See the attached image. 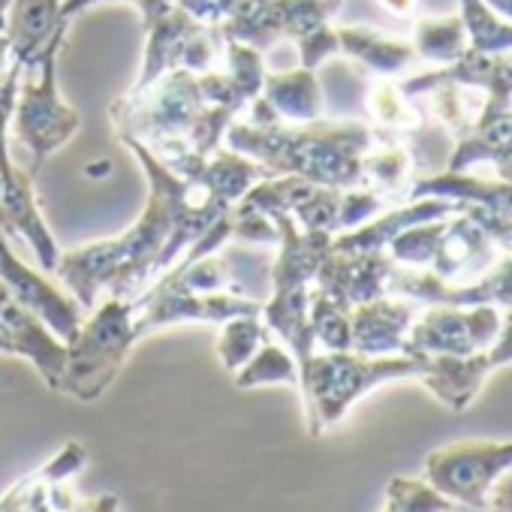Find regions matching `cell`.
Masks as SVG:
<instances>
[{"instance_id":"obj_1","label":"cell","mask_w":512,"mask_h":512,"mask_svg":"<svg viewBox=\"0 0 512 512\" xmlns=\"http://www.w3.org/2000/svg\"><path fill=\"white\" fill-rule=\"evenodd\" d=\"M118 142L142 163L151 193L139 220L124 235L61 253L55 275L70 287L82 308H94L100 293L139 299L160 278V256L172 238L175 211L184 190V178L175 175L148 145L130 136H121Z\"/></svg>"},{"instance_id":"obj_2","label":"cell","mask_w":512,"mask_h":512,"mask_svg":"<svg viewBox=\"0 0 512 512\" xmlns=\"http://www.w3.org/2000/svg\"><path fill=\"white\" fill-rule=\"evenodd\" d=\"M226 148L266 163L275 175H299L323 187H365L362 157L377 133L359 121H308V124H238L226 127Z\"/></svg>"},{"instance_id":"obj_3","label":"cell","mask_w":512,"mask_h":512,"mask_svg":"<svg viewBox=\"0 0 512 512\" xmlns=\"http://www.w3.org/2000/svg\"><path fill=\"white\" fill-rule=\"evenodd\" d=\"M428 359L392 353V356H362L356 350H326L299 365V389L305 398V419L311 437L335 428L350 407L371 389L389 380H419Z\"/></svg>"},{"instance_id":"obj_4","label":"cell","mask_w":512,"mask_h":512,"mask_svg":"<svg viewBox=\"0 0 512 512\" xmlns=\"http://www.w3.org/2000/svg\"><path fill=\"white\" fill-rule=\"evenodd\" d=\"M67 22L52 34V40L22 67L16 106H13V133L31 151V175L37 178L46 160L64 148L82 127V118L73 106L61 100L58 91V58L64 49Z\"/></svg>"},{"instance_id":"obj_5","label":"cell","mask_w":512,"mask_h":512,"mask_svg":"<svg viewBox=\"0 0 512 512\" xmlns=\"http://www.w3.org/2000/svg\"><path fill=\"white\" fill-rule=\"evenodd\" d=\"M136 308V299L106 296V302L82 320L79 332L67 344V365L58 392L91 404L118 380L124 359L139 341Z\"/></svg>"},{"instance_id":"obj_6","label":"cell","mask_w":512,"mask_h":512,"mask_svg":"<svg viewBox=\"0 0 512 512\" xmlns=\"http://www.w3.org/2000/svg\"><path fill=\"white\" fill-rule=\"evenodd\" d=\"M205 103L196 91V73L172 70L154 85L127 94L112 103L109 118L115 127V136L139 139L148 148H157L163 142H184L199 121Z\"/></svg>"},{"instance_id":"obj_7","label":"cell","mask_w":512,"mask_h":512,"mask_svg":"<svg viewBox=\"0 0 512 512\" xmlns=\"http://www.w3.org/2000/svg\"><path fill=\"white\" fill-rule=\"evenodd\" d=\"M22 61H10L7 73L0 76V181H4V193H0V232L7 235H22L43 272H55L61 250L52 238V229L46 226V217L40 211L37 193H34V175L22 172L13 166L10 145H7V130L13 121V106H16V91L22 79Z\"/></svg>"},{"instance_id":"obj_8","label":"cell","mask_w":512,"mask_h":512,"mask_svg":"<svg viewBox=\"0 0 512 512\" xmlns=\"http://www.w3.org/2000/svg\"><path fill=\"white\" fill-rule=\"evenodd\" d=\"M512 467V440H458L425 458V479L473 509H488L491 485Z\"/></svg>"},{"instance_id":"obj_9","label":"cell","mask_w":512,"mask_h":512,"mask_svg":"<svg viewBox=\"0 0 512 512\" xmlns=\"http://www.w3.org/2000/svg\"><path fill=\"white\" fill-rule=\"evenodd\" d=\"M136 335L145 338L163 326L178 323H211L220 326L232 317H256L263 311L260 302L232 293H190L184 290L172 272H163L139 299H136Z\"/></svg>"},{"instance_id":"obj_10","label":"cell","mask_w":512,"mask_h":512,"mask_svg":"<svg viewBox=\"0 0 512 512\" xmlns=\"http://www.w3.org/2000/svg\"><path fill=\"white\" fill-rule=\"evenodd\" d=\"M503 314L494 305H428L410 326L404 353L407 356H470L494 344Z\"/></svg>"},{"instance_id":"obj_11","label":"cell","mask_w":512,"mask_h":512,"mask_svg":"<svg viewBox=\"0 0 512 512\" xmlns=\"http://www.w3.org/2000/svg\"><path fill=\"white\" fill-rule=\"evenodd\" d=\"M0 281L7 284L13 302H19L25 311H31L37 320H43L64 344L73 341L85 320V308L76 302V296H64L58 287H52L43 275L28 269L16 253L10 250L4 232H0Z\"/></svg>"},{"instance_id":"obj_12","label":"cell","mask_w":512,"mask_h":512,"mask_svg":"<svg viewBox=\"0 0 512 512\" xmlns=\"http://www.w3.org/2000/svg\"><path fill=\"white\" fill-rule=\"evenodd\" d=\"M392 256L386 250L374 253H338L329 250L317 272V290L335 299L344 311H353L365 302L389 296Z\"/></svg>"},{"instance_id":"obj_13","label":"cell","mask_w":512,"mask_h":512,"mask_svg":"<svg viewBox=\"0 0 512 512\" xmlns=\"http://www.w3.org/2000/svg\"><path fill=\"white\" fill-rule=\"evenodd\" d=\"M497 260H500V247L467 211H461L458 202V211L446 217L437 253L428 269L449 284H470L482 278Z\"/></svg>"},{"instance_id":"obj_14","label":"cell","mask_w":512,"mask_h":512,"mask_svg":"<svg viewBox=\"0 0 512 512\" xmlns=\"http://www.w3.org/2000/svg\"><path fill=\"white\" fill-rule=\"evenodd\" d=\"M419 317V302L401 296H380L350 311V350L362 356H392L404 353L413 320Z\"/></svg>"},{"instance_id":"obj_15","label":"cell","mask_w":512,"mask_h":512,"mask_svg":"<svg viewBox=\"0 0 512 512\" xmlns=\"http://www.w3.org/2000/svg\"><path fill=\"white\" fill-rule=\"evenodd\" d=\"M278 232H281V253L269 272L272 278V290L275 287H311L326 253L332 250V238L329 232H308L296 223L293 214H278L275 217Z\"/></svg>"},{"instance_id":"obj_16","label":"cell","mask_w":512,"mask_h":512,"mask_svg":"<svg viewBox=\"0 0 512 512\" xmlns=\"http://www.w3.org/2000/svg\"><path fill=\"white\" fill-rule=\"evenodd\" d=\"M199 22L181 10L178 4L169 7L157 22H151L145 31H148V46H145V61H142V70L130 88V94L154 85L157 79H163L166 73L172 70H181V61H184V52L190 46V40L199 34Z\"/></svg>"},{"instance_id":"obj_17","label":"cell","mask_w":512,"mask_h":512,"mask_svg":"<svg viewBox=\"0 0 512 512\" xmlns=\"http://www.w3.org/2000/svg\"><path fill=\"white\" fill-rule=\"evenodd\" d=\"M428 368L419 377V383L449 410L461 413L473 404V398L482 392L488 374L494 371L488 362V353H470V356H425Z\"/></svg>"},{"instance_id":"obj_18","label":"cell","mask_w":512,"mask_h":512,"mask_svg":"<svg viewBox=\"0 0 512 512\" xmlns=\"http://www.w3.org/2000/svg\"><path fill=\"white\" fill-rule=\"evenodd\" d=\"M88 464V449L76 440L64 443V449L46 461L40 470L22 476L4 497H0V509H52V494L82 473Z\"/></svg>"},{"instance_id":"obj_19","label":"cell","mask_w":512,"mask_h":512,"mask_svg":"<svg viewBox=\"0 0 512 512\" xmlns=\"http://www.w3.org/2000/svg\"><path fill=\"white\" fill-rule=\"evenodd\" d=\"M260 317L269 326V332H278L287 350H293L299 365H305L314 356L317 338L311 326V287H275Z\"/></svg>"},{"instance_id":"obj_20","label":"cell","mask_w":512,"mask_h":512,"mask_svg":"<svg viewBox=\"0 0 512 512\" xmlns=\"http://www.w3.org/2000/svg\"><path fill=\"white\" fill-rule=\"evenodd\" d=\"M335 31H338V52L383 79H395L407 67L419 64V55L410 40L389 37V34H380V31L362 28V25L335 28Z\"/></svg>"},{"instance_id":"obj_21","label":"cell","mask_w":512,"mask_h":512,"mask_svg":"<svg viewBox=\"0 0 512 512\" xmlns=\"http://www.w3.org/2000/svg\"><path fill=\"white\" fill-rule=\"evenodd\" d=\"M64 0H13L7 19V40H10V61L28 64L40 55V49L52 40V34L67 22L61 16Z\"/></svg>"},{"instance_id":"obj_22","label":"cell","mask_w":512,"mask_h":512,"mask_svg":"<svg viewBox=\"0 0 512 512\" xmlns=\"http://www.w3.org/2000/svg\"><path fill=\"white\" fill-rule=\"evenodd\" d=\"M281 121L308 124L323 115V88L317 82V70H293V73H266L260 94Z\"/></svg>"},{"instance_id":"obj_23","label":"cell","mask_w":512,"mask_h":512,"mask_svg":"<svg viewBox=\"0 0 512 512\" xmlns=\"http://www.w3.org/2000/svg\"><path fill=\"white\" fill-rule=\"evenodd\" d=\"M410 43H413L419 61L434 64V67H449L458 58H464V52L470 49L461 16H440V19L425 16V19H416Z\"/></svg>"},{"instance_id":"obj_24","label":"cell","mask_w":512,"mask_h":512,"mask_svg":"<svg viewBox=\"0 0 512 512\" xmlns=\"http://www.w3.org/2000/svg\"><path fill=\"white\" fill-rule=\"evenodd\" d=\"M362 178H365V187L383 193L386 199L401 196V193L407 196L410 181H413V157L404 145L377 139L362 157Z\"/></svg>"},{"instance_id":"obj_25","label":"cell","mask_w":512,"mask_h":512,"mask_svg":"<svg viewBox=\"0 0 512 512\" xmlns=\"http://www.w3.org/2000/svg\"><path fill=\"white\" fill-rule=\"evenodd\" d=\"M235 386L238 389H256V386H293V389H299V362H296V356H290L287 347H281L269 338L235 371Z\"/></svg>"},{"instance_id":"obj_26","label":"cell","mask_w":512,"mask_h":512,"mask_svg":"<svg viewBox=\"0 0 512 512\" xmlns=\"http://www.w3.org/2000/svg\"><path fill=\"white\" fill-rule=\"evenodd\" d=\"M461 22L467 31L470 52L479 55H500L512 49V22L500 19L485 0H458Z\"/></svg>"},{"instance_id":"obj_27","label":"cell","mask_w":512,"mask_h":512,"mask_svg":"<svg viewBox=\"0 0 512 512\" xmlns=\"http://www.w3.org/2000/svg\"><path fill=\"white\" fill-rule=\"evenodd\" d=\"M368 112L374 118V124L386 133H413L422 127V115L419 109L410 103V97L404 94L401 82H380L371 88L368 94Z\"/></svg>"},{"instance_id":"obj_28","label":"cell","mask_w":512,"mask_h":512,"mask_svg":"<svg viewBox=\"0 0 512 512\" xmlns=\"http://www.w3.org/2000/svg\"><path fill=\"white\" fill-rule=\"evenodd\" d=\"M220 329L223 332L217 341V356H220L223 368L232 374L272 338V332L260 314L256 317H232V320L220 323Z\"/></svg>"},{"instance_id":"obj_29","label":"cell","mask_w":512,"mask_h":512,"mask_svg":"<svg viewBox=\"0 0 512 512\" xmlns=\"http://www.w3.org/2000/svg\"><path fill=\"white\" fill-rule=\"evenodd\" d=\"M443 226H446V217L413 223V226L401 229V232L389 241L386 253L392 256V263H398V266H407V269H428L431 260H434V253H437Z\"/></svg>"},{"instance_id":"obj_30","label":"cell","mask_w":512,"mask_h":512,"mask_svg":"<svg viewBox=\"0 0 512 512\" xmlns=\"http://www.w3.org/2000/svg\"><path fill=\"white\" fill-rule=\"evenodd\" d=\"M311 326L317 344L326 350H350V311H344L323 290H311Z\"/></svg>"},{"instance_id":"obj_31","label":"cell","mask_w":512,"mask_h":512,"mask_svg":"<svg viewBox=\"0 0 512 512\" xmlns=\"http://www.w3.org/2000/svg\"><path fill=\"white\" fill-rule=\"evenodd\" d=\"M455 503L440 494L428 479H407L395 476L386 485V509L392 512H419V509H452Z\"/></svg>"},{"instance_id":"obj_32","label":"cell","mask_w":512,"mask_h":512,"mask_svg":"<svg viewBox=\"0 0 512 512\" xmlns=\"http://www.w3.org/2000/svg\"><path fill=\"white\" fill-rule=\"evenodd\" d=\"M296 43H299V58H302V67L305 70H317L326 58L341 55L338 52V31L329 22L320 25V28H314V31H308Z\"/></svg>"},{"instance_id":"obj_33","label":"cell","mask_w":512,"mask_h":512,"mask_svg":"<svg viewBox=\"0 0 512 512\" xmlns=\"http://www.w3.org/2000/svg\"><path fill=\"white\" fill-rule=\"evenodd\" d=\"M485 353H488V362H491L494 371L503 368V365H512V308L506 311V317L500 323V332H497L494 344Z\"/></svg>"},{"instance_id":"obj_34","label":"cell","mask_w":512,"mask_h":512,"mask_svg":"<svg viewBox=\"0 0 512 512\" xmlns=\"http://www.w3.org/2000/svg\"><path fill=\"white\" fill-rule=\"evenodd\" d=\"M488 509H512V467L491 485Z\"/></svg>"},{"instance_id":"obj_35","label":"cell","mask_w":512,"mask_h":512,"mask_svg":"<svg viewBox=\"0 0 512 512\" xmlns=\"http://www.w3.org/2000/svg\"><path fill=\"white\" fill-rule=\"evenodd\" d=\"M380 7L398 19H416L419 13V0H380Z\"/></svg>"},{"instance_id":"obj_36","label":"cell","mask_w":512,"mask_h":512,"mask_svg":"<svg viewBox=\"0 0 512 512\" xmlns=\"http://www.w3.org/2000/svg\"><path fill=\"white\" fill-rule=\"evenodd\" d=\"M485 4L506 22H512V0H485Z\"/></svg>"},{"instance_id":"obj_37","label":"cell","mask_w":512,"mask_h":512,"mask_svg":"<svg viewBox=\"0 0 512 512\" xmlns=\"http://www.w3.org/2000/svg\"><path fill=\"white\" fill-rule=\"evenodd\" d=\"M7 67H10V40L4 31H0V76L7 73Z\"/></svg>"},{"instance_id":"obj_38","label":"cell","mask_w":512,"mask_h":512,"mask_svg":"<svg viewBox=\"0 0 512 512\" xmlns=\"http://www.w3.org/2000/svg\"><path fill=\"white\" fill-rule=\"evenodd\" d=\"M10 302H13V296H10L7 284H4V281H0V311H4V308H7Z\"/></svg>"},{"instance_id":"obj_39","label":"cell","mask_w":512,"mask_h":512,"mask_svg":"<svg viewBox=\"0 0 512 512\" xmlns=\"http://www.w3.org/2000/svg\"><path fill=\"white\" fill-rule=\"evenodd\" d=\"M10 4H13V0H0V13H7V10H10Z\"/></svg>"},{"instance_id":"obj_40","label":"cell","mask_w":512,"mask_h":512,"mask_svg":"<svg viewBox=\"0 0 512 512\" xmlns=\"http://www.w3.org/2000/svg\"><path fill=\"white\" fill-rule=\"evenodd\" d=\"M0 193H4V181H0Z\"/></svg>"},{"instance_id":"obj_41","label":"cell","mask_w":512,"mask_h":512,"mask_svg":"<svg viewBox=\"0 0 512 512\" xmlns=\"http://www.w3.org/2000/svg\"><path fill=\"white\" fill-rule=\"evenodd\" d=\"M341 4H344V0H341Z\"/></svg>"}]
</instances>
